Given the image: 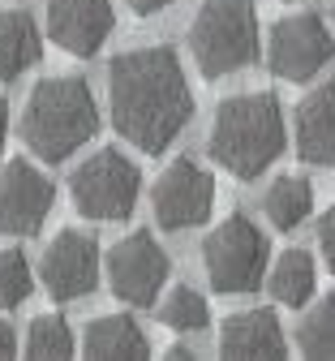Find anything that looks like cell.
<instances>
[{
    "label": "cell",
    "instance_id": "obj_15",
    "mask_svg": "<svg viewBox=\"0 0 335 361\" xmlns=\"http://www.w3.org/2000/svg\"><path fill=\"white\" fill-rule=\"evenodd\" d=\"M82 353L90 361H142L151 353V344L129 314H99V319L86 323Z\"/></svg>",
    "mask_w": 335,
    "mask_h": 361
},
{
    "label": "cell",
    "instance_id": "obj_17",
    "mask_svg": "<svg viewBox=\"0 0 335 361\" xmlns=\"http://www.w3.org/2000/svg\"><path fill=\"white\" fill-rule=\"evenodd\" d=\"M310 211H314V185L305 176H297V172L275 176L267 185V194H262V215L271 219V228H279V233L301 228V224L310 219Z\"/></svg>",
    "mask_w": 335,
    "mask_h": 361
},
{
    "label": "cell",
    "instance_id": "obj_20",
    "mask_svg": "<svg viewBox=\"0 0 335 361\" xmlns=\"http://www.w3.org/2000/svg\"><path fill=\"white\" fill-rule=\"evenodd\" d=\"M297 348L305 357H335V297H322L297 327Z\"/></svg>",
    "mask_w": 335,
    "mask_h": 361
},
{
    "label": "cell",
    "instance_id": "obj_9",
    "mask_svg": "<svg viewBox=\"0 0 335 361\" xmlns=\"http://www.w3.org/2000/svg\"><path fill=\"white\" fill-rule=\"evenodd\" d=\"M168 271L172 262L151 233H129L108 254V280L125 305H155L159 288L168 284Z\"/></svg>",
    "mask_w": 335,
    "mask_h": 361
},
{
    "label": "cell",
    "instance_id": "obj_11",
    "mask_svg": "<svg viewBox=\"0 0 335 361\" xmlns=\"http://www.w3.org/2000/svg\"><path fill=\"white\" fill-rule=\"evenodd\" d=\"M39 276H43V288L56 301L90 297L95 284H99V241L90 233H78V228L56 233L52 245L43 250Z\"/></svg>",
    "mask_w": 335,
    "mask_h": 361
},
{
    "label": "cell",
    "instance_id": "obj_26",
    "mask_svg": "<svg viewBox=\"0 0 335 361\" xmlns=\"http://www.w3.org/2000/svg\"><path fill=\"white\" fill-rule=\"evenodd\" d=\"M164 357H172V361H189V357H194V353H189V348H185V344H172V348H168V353H164Z\"/></svg>",
    "mask_w": 335,
    "mask_h": 361
},
{
    "label": "cell",
    "instance_id": "obj_18",
    "mask_svg": "<svg viewBox=\"0 0 335 361\" xmlns=\"http://www.w3.org/2000/svg\"><path fill=\"white\" fill-rule=\"evenodd\" d=\"M314 284H318V267L305 250H284L271 267V276H267V288L279 305H288V310H301L310 297H314Z\"/></svg>",
    "mask_w": 335,
    "mask_h": 361
},
{
    "label": "cell",
    "instance_id": "obj_19",
    "mask_svg": "<svg viewBox=\"0 0 335 361\" xmlns=\"http://www.w3.org/2000/svg\"><path fill=\"white\" fill-rule=\"evenodd\" d=\"M159 323H164L168 331L194 336V331H202V327L211 323V305H207V297H202L198 288L181 284V288H172V297L164 301V310H159Z\"/></svg>",
    "mask_w": 335,
    "mask_h": 361
},
{
    "label": "cell",
    "instance_id": "obj_8",
    "mask_svg": "<svg viewBox=\"0 0 335 361\" xmlns=\"http://www.w3.org/2000/svg\"><path fill=\"white\" fill-rule=\"evenodd\" d=\"M211 207H215V176L198 159L181 155L159 172L155 194H151V211L159 219V228L168 233L198 228V224L211 219Z\"/></svg>",
    "mask_w": 335,
    "mask_h": 361
},
{
    "label": "cell",
    "instance_id": "obj_7",
    "mask_svg": "<svg viewBox=\"0 0 335 361\" xmlns=\"http://www.w3.org/2000/svg\"><path fill=\"white\" fill-rule=\"evenodd\" d=\"M335 61V39L318 13H288L267 35V65L284 82H310Z\"/></svg>",
    "mask_w": 335,
    "mask_h": 361
},
{
    "label": "cell",
    "instance_id": "obj_14",
    "mask_svg": "<svg viewBox=\"0 0 335 361\" xmlns=\"http://www.w3.org/2000/svg\"><path fill=\"white\" fill-rule=\"evenodd\" d=\"M297 155L314 168H335V82L314 86L297 104Z\"/></svg>",
    "mask_w": 335,
    "mask_h": 361
},
{
    "label": "cell",
    "instance_id": "obj_27",
    "mask_svg": "<svg viewBox=\"0 0 335 361\" xmlns=\"http://www.w3.org/2000/svg\"><path fill=\"white\" fill-rule=\"evenodd\" d=\"M5 133H9V108H5V99H0V147H5Z\"/></svg>",
    "mask_w": 335,
    "mask_h": 361
},
{
    "label": "cell",
    "instance_id": "obj_10",
    "mask_svg": "<svg viewBox=\"0 0 335 361\" xmlns=\"http://www.w3.org/2000/svg\"><path fill=\"white\" fill-rule=\"evenodd\" d=\"M56 190L35 164L9 159L0 168V237H35L52 215Z\"/></svg>",
    "mask_w": 335,
    "mask_h": 361
},
{
    "label": "cell",
    "instance_id": "obj_24",
    "mask_svg": "<svg viewBox=\"0 0 335 361\" xmlns=\"http://www.w3.org/2000/svg\"><path fill=\"white\" fill-rule=\"evenodd\" d=\"M125 5H129L133 13H142V18H151V13H164V9H172L176 0H125Z\"/></svg>",
    "mask_w": 335,
    "mask_h": 361
},
{
    "label": "cell",
    "instance_id": "obj_6",
    "mask_svg": "<svg viewBox=\"0 0 335 361\" xmlns=\"http://www.w3.org/2000/svg\"><path fill=\"white\" fill-rule=\"evenodd\" d=\"M69 194L78 215L86 219H99V224H121L133 215L138 194H142V172L133 159H125L121 151H99L90 155L73 180H69Z\"/></svg>",
    "mask_w": 335,
    "mask_h": 361
},
{
    "label": "cell",
    "instance_id": "obj_1",
    "mask_svg": "<svg viewBox=\"0 0 335 361\" xmlns=\"http://www.w3.org/2000/svg\"><path fill=\"white\" fill-rule=\"evenodd\" d=\"M108 108L116 133L129 147L147 155L168 151L194 116V90L181 69V56L168 43L121 52L108 65Z\"/></svg>",
    "mask_w": 335,
    "mask_h": 361
},
{
    "label": "cell",
    "instance_id": "obj_13",
    "mask_svg": "<svg viewBox=\"0 0 335 361\" xmlns=\"http://www.w3.org/2000/svg\"><path fill=\"white\" fill-rule=\"evenodd\" d=\"M219 357L232 361H275L288 357V340L275 310H236L219 327Z\"/></svg>",
    "mask_w": 335,
    "mask_h": 361
},
{
    "label": "cell",
    "instance_id": "obj_16",
    "mask_svg": "<svg viewBox=\"0 0 335 361\" xmlns=\"http://www.w3.org/2000/svg\"><path fill=\"white\" fill-rule=\"evenodd\" d=\"M43 56V39L30 13L22 9H0V82L22 78Z\"/></svg>",
    "mask_w": 335,
    "mask_h": 361
},
{
    "label": "cell",
    "instance_id": "obj_2",
    "mask_svg": "<svg viewBox=\"0 0 335 361\" xmlns=\"http://www.w3.org/2000/svg\"><path fill=\"white\" fill-rule=\"evenodd\" d=\"M284 142H288L284 112H279V99L267 95V90H245V95H232L215 108L211 155L224 172L254 180L284 155Z\"/></svg>",
    "mask_w": 335,
    "mask_h": 361
},
{
    "label": "cell",
    "instance_id": "obj_5",
    "mask_svg": "<svg viewBox=\"0 0 335 361\" xmlns=\"http://www.w3.org/2000/svg\"><path fill=\"white\" fill-rule=\"evenodd\" d=\"M267 237L254 219L245 215H228L224 224L207 233L202 241V271L215 293H254L267 276Z\"/></svg>",
    "mask_w": 335,
    "mask_h": 361
},
{
    "label": "cell",
    "instance_id": "obj_21",
    "mask_svg": "<svg viewBox=\"0 0 335 361\" xmlns=\"http://www.w3.org/2000/svg\"><path fill=\"white\" fill-rule=\"evenodd\" d=\"M26 357H47V361H61L73 357V331L61 314H39L26 331Z\"/></svg>",
    "mask_w": 335,
    "mask_h": 361
},
{
    "label": "cell",
    "instance_id": "obj_23",
    "mask_svg": "<svg viewBox=\"0 0 335 361\" xmlns=\"http://www.w3.org/2000/svg\"><path fill=\"white\" fill-rule=\"evenodd\" d=\"M318 254H322V262H327V271L335 276V202L322 211V219H318Z\"/></svg>",
    "mask_w": 335,
    "mask_h": 361
},
{
    "label": "cell",
    "instance_id": "obj_12",
    "mask_svg": "<svg viewBox=\"0 0 335 361\" xmlns=\"http://www.w3.org/2000/svg\"><path fill=\"white\" fill-rule=\"evenodd\" d=\"M43 26L69 56H95L112 35V0H43Z\"/></svg>",
    "mask_w": 335,
    "mask_h": 361
},
{
    "label": "cell",
    "instance_id": "obj_22",
    "mask_svg": "<svg viewBox=\"0 0 335 361\" xmlns=\"http://www.w3.org/2000/svg\"><path fill=\"white\" fill-rule=\"evenodd\" d=\"M35 288L30 262L22 250H0V310H18Z\"/></svg>",
    "mask_w": 335,
    "mask_h": 361
},
{
    "label": "cell",
    "instance_id": "obj_4",
    "mask_svg": "<svg viewBox=\"0 0 335 361\" xmlns=\"http://www.w3.org/2000/svg\"><path fill=\"white\" fill-rule=\"evenodd\" d=\"M189 52L202 78H228L258 61V9L254 0H202L189 22Z\"/></svg>",
    "mask_w": 335,
    "mask_h": 361
},
{
    "label": "cell",
    "instance_id": "obj_28",
    "mask_svg": "<svg viewBox=\"0 0 335 361\" xmlns=\"http://www.w3.org/2000/svg\"><path fill=\"white\" fill-rule=\"evenodd\" d=\"M288 5H301V0H288Z\"/></svg>",
    "mask_w": 335,
    "mask_h": 361
},
{
    "label": "cell",
    "instance_id": "obj_25",
    "mask_svg": "<svg viewBox=\"0 0 335 361\" xmlns=\"http://www.w3.org/2000/svg\"><path fill=\"white\" fill-rule=\"evenodd\" d=\"M18 353V336H13V327L0 319V357H13Z\"/></svg>",
    "mask_w": 335,
    "mask_h": 361
},
{
    "label": "cell",
    "instance_id": "obj_3",
    "mask_svg": "<svg viewBox=\"0 0 335 361\" xmlns=\"http://www.w3.org/2000/svg\"><path fill=\"white\" fill-rule=\"evenodd\" d=\"M99 129V108L82 78H43L22 108V142L43 164H65Z\"/></svg>",
    "mask_w": 335,
    "mask_h": 361
}]
</instances>
